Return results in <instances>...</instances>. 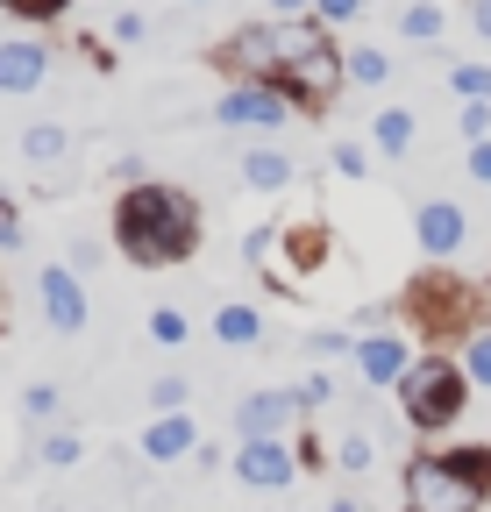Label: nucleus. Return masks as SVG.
I'll list each match as a JSON object with an SVG mask.
<instances>
[{
    "mask_svg": "<svg viewBox=\"0 0 491 512\" xmlns=\"http://www.w3.org/2000/svg\"><path fill=\"white\" fill-rule=\"evenodd\" d=\"M413 235H420L427 256H456V249L470 242V214H463L456 200H427V207L413 214Z\"/></svg>",
    "mask_w": 491,
    "mask_h": 512,
    "instance_id": "nucleus-9",
    "label": "nucleus"
},
{
    "mask_svg": "<svg viewBox=\"0 0 491 512\" xmlns=\"http://www.w3.org/2000/svg\"><path fill=\"white\" fill-rule=\"evenodd\" d=\"M328 399H335V377H328V370H306V384L292 392V406H306V413H314V406H328Z\"/></svg>",
    "mask_w": 491,
    "mask_h": 512,
    "instance_id": "nucleus-26",
    "label": "nucleus"
},
{
    "mask_svg": "<svg viewBox=\"0 0 491 512\" xmlns=\"http://www.w3.org/2000/svg\"><path fill=\"white\" fill-rule=\"evenodd\" d=\"M306 349H314L321 363H328V356H356V335H342V328H321V335H306Z\"/></svg>",
    "mask_w": 491,
    "mask_h": 512,
    "instance_id": "nucleus-28",
    "label": "nucleus"
},
{
    "mask_svg": "<svg viewBox=\"0 0 491 512\" xmlns=\"http://www.w3.org/2000/svg\"><path fill=\"white\" fill-rule=\"evenodd\" d=\"M306 8H314V0H271V15H285V22H299Z\"/></svg>",
    "mask_w": 491,
    "mask_h": 512,
    "instance_id": "nucleus-36",
    "label": "nucleus"
},
{
    "mask_svg": "<svg viewBox=\"0 0 491 512\" xmlns=\"http://www.w3.org/2000/svg\"><path fill=\"white\" fill-rule=\"evenodd\" d=\"M257 335H264V313H257V306L235 299V306L214 313V342H228V349H257Z\"/></svg>",
    "mask_w": 491,
    "mask_h": 512,
    "instance_id": "nucleus-14",
    "label": "nucleus"
},
{
    "mask_svg": "<svg viewBox=\"0 0 491 512\" xmlns=\"http://www.w3.org/2000/svg\"><path fill=\"white\" fill-rule=\"evenodd\" d=\"M491 498V448H427L406 463V512H484Z\"/></svg>",
    "mask_w": 491,
    "mask_h": 512,
    "instance_id": "nucleus-3",
    "label": "nucleus"
},
{
    "mask_svg": "<svg viewBox=\"0 0 491 512\" xmlns=\"http://www.w3.org/2000/svg\"><path fill=\"white\" fill-rule=\"evenodd\" d=\"M214 121L221 128H278V121H292V93L264 86V79H242L214 100Z\"/></svg>",
    "mask_w": 491,
    "mask_h": 512,
    "instance_id": "nucleus-5",
    "label": "nucleus"
},
{
    "mask_svg": "<svg viewBox=\"0 0 491 512\" xmlns=\"http://www.w3.org/2000/svg\"><path fill=\"white\" fill-rule=\"evenodd\" d=\"M50 79V50L36 36H15V43H0V93H36Z\"/></svg>",
    "mask_w": 491,
    "mask_h": 512,
    "instance_id": "nucleus-11",
    "label": "nucleus"
},
{
    "mask_svg": "<svg viewBox=\"0 0 491 512\" xmlns=\"http://www.w3.org/2000/svg\"><path fill=\"white\" fill-rule=\"evenodd\" d=\"M456 363H463V377H470V392H491V328H470Z\"/></svg>",
    "mask_w": 491,
    "mask_h": 512,
    "instance_id": "nucleus-19",
    "label": "nucleus"
},
{
    "mask_svg": "<svg viewBox=\"0 0 491 512\" xmlns=\"http://www.w3.org/2000/svg\"><path fill=\"white\" fill-rule=\"evenodd\" d=\"M442 29H449V15H442V0H413V8L399 15V36H406V43H435Z\"/></svg>",
    "mask_w": 491,
    "mask_h": 512,
    "instance_id": "nucleus-17",
    "label": "nucleus"
},
{
    "mask_svg": "<svg viewBox=\"0 0 491 512\" xmlns=\"http://www.w3.org/2000/svg\"><path fill=\"white\" fill-rule=\"evenodd\" d=\"M79 456H86V448H79V434H50V441H43V463H50V470H72Z\"/></svg>",
    "mask_w": 491,
    "mask_h": 512,
    "instance_id": "nucleus-27",
    "label": "nucleus"
},
{
    "mask_svg": "<svg viewBox=\"0 0 491 512\" xmlns=\"http://www.w3.org/2000/svg\"><path fill=\"white\" fill-rule=\"evenodd\" d=\"M228 72H242V79H264V86H285L292 100H328L349 72H342V50H335V36L321 29V22H285V15H271V22H250V29H235L221 50H214Z\"/></svg>",
    "mask_w": 491,
    "mask_h": 512,
    "instance_id": "nucleus-1",
    "label": "nucleus"
},
{
    "mask_svg": "<svg viewBox=\"0 0 491 512\" xmlns=\"http://www.w3.org/2000/svg\"><path fill=\"white\" fill-rule=\"evenodd\" d=\"M36 299H43V320L57 335H86V285H79V271H65V264H50L43 278H36Z\"/></svg>",
    "mask_w": 491,
    "mask_h": 512,
    "instance_id": "nucleus-6",
    "label": "nucleus"
},
{
    "mask_svg": "<svg viewBox=\"0 0 491 512\" xmlns=\"http://www.w3.org/2000/svg\"><path fill=\"white\" fill-rule=\"evenodd\" d=\"M463 164H470V178H477V185H491V136H484V143H470V157H463Z\"/></svg>",
    "mask_w": 491,
    "mask_h": 512,
    "instance_id": "nucleus-31",
    "label": "nucleus"
},
{
    "mask_svg": "<svg viewBox=\"0 0 491 512\" xmlns=\"http://www.w3.org/2000/svg\"><path fill=\"white\" fill-rule=\"evenodd\" d=\"M0 8H15V15H65L72 0H0Z\"/></svg>",
    "mask_w": 491,
    "mask_h": 512,
    "instance_id": "nucleus-32",
    "label": "nucleus"
},
{
    "mask_svg": "<svg viewBox=\"0 0 491 512\" xmlns=\"http://www.w3.org/2000/svg\"><path fill=\"white\" fill-rule=\"evenodd\" d=\"M378 463V448H371V434H342L335 441V470H349V477H363V470H371Z\"/></svg>",
    "mask_w": 491,
    "mask_h": 512,
    "instance_id": "nucleus-21",
    "label": "nucleus"
},
{
    "mask_svg": "<svg viewBox=\"0 0 491 512\" xmlns=\"http://www.w3.org/2000/svg\"><path fill=\"white\" fill-rule=\"evenodd\" d=\"M193 448H200V434H193L186 413H157V420L143 427V456H150V463H178V456H193Z\"/></svg>",
    "mask_w": 491,
    "mask_h": 512,
    "instance_id": "nucleus-12",
    "label": "nucleus"
},
{
    "mask_svg": "<svg viewBox=\"0 0 491 512\" xmlns=\"http://www.w3.org/2000/svg\"><path fill=\"white\" fill-rule=\"evenodd\" d=\"M456 128H463V143H484L491 136V100H463L456 107Z\"/></svg>",
    "mask_w": 491,
    "mask_h": 512,
    "instance_id": "nucleus-23",
    "label": "nucleus"
},
{
    "mask_svg": "<svg viewBox=\"0 0 491 512\" xmlns=\"http://www.w3.org/2000/svg\"><path fill=\"white\" fill-rule=\"evenodd\" d=\"M242 185H250V192L292 185V157H285V150H250V157H242Z\"/></svg>",
    "mask_w": 491,
    "mask_h": 512,
    "instance_id": "nucleus-15",
    "label": "nucleus"
},
{
    "mask_svg": "<svg viewBox=\"0 0 491 512\" xmlns=\"http://www.w3.org/2000/svg\"><path fill=\"white\" fill-rule=\"evenodd\" d=\"M114 242H121V256H136V264H178V256L200 242L193 200L171 192V185H129L114 200Z\"/></svg>",
    "mask_w": 491,
    "mask_h": 512,
    "instance_id": "nucleus-2",
    "label": "nucleus"
},
{
    "mask_svg": "<svg viewBox=\"0 0 491 512\" xmlns=\"http://www.w3.org/2000/svg\"><path fill=\"white\" fill-rule=\"evenodd\" d=\"M143 36V15H114V43H136Z\"/></svg>",
    "mask_w": 491,
    "mask_h": 512,
    "instance_id": "nucleus-34",
    "label": "nucleus"
},
{
    "mask_svg": "<svg viewBox=\"0 0 491 512\" xmlns=\"http://www.w3.org/2000/svg\"><path fill=\"white\" fill-rule=\"evenodd\" d=\"M193 8H207V0H193Z\"/></svg>",
    "mask_w": 491,
    "mask_h": 512,
    "instance_id": "nucleus-38",
    "label": "nucleus"
},
{
    "mask_svg": "<svg viewBox=\"0 0 491 512\" xmlns=\"http://www.w3.org/2000/svg\"><path fill=\"white\" fill-rule=\"evenodd\" d=\"M65 150H72V136H65L57 121H36V128H22V157H29V164H57Z\"/></svg>",
    "mask_w": 491,
    "mask_h": 512,
    "instance_id": "nucleus-18",
    "label": "nucleus"
},
{
    "mask_svg": "<svg viewBox=\"0 0 491 512\" xmlns=\"http://www.w3.org/2000/svg\"><path fill=\"white\" fill-rule=\"evenodd\" d=\"M363 15V0H314V22L321 29H335V22H356Z\"/></svg>",
    "mask_w": 491,
    "mask_h": 512,
    "instance_id": "nucleus-30",
    "label": "nucleus"
},
{
    "mask_svg": "<svg viewBox=\"0 0 491 512\" xmlns=\"http://www.w3.org/2000/svg\"><path fill=\"white\" fill-rule=\"evenodd\" d=\"M235 477L257 484V491H285V484L299 477L292 441H242V448H235Z\"/></svg>",
    "mask_w": 491,
    "mask_h": 512,
    "instance_id": "nucleus-8",
    "label": "nucleus"
},
{
    "mask_svg": "<svg viewBox=\"0 0 491 512\" xmlns=\"http://www.w3.org/2000/svg\"><path fill=\"white\" fill-rule=\"evenodd\" d=\"M470 29H477V36L491 43V0H470Z\"/></svg>",
    "mask_w": 491,
    "mask_h": 512,
    "instance_id": "nucleus-35",
    "label": "nucleus"
},
{
    "mask_svg": "<svg viewBox=\"0 0 491 512\" xmlns=\"http://www.w3.org/2000/svg\"><path fill=\"white\" fill-rule=\"evenodd\" d=\"M342 72H349V86H385L392 79V57L371 50V43H356V50H342Z\"/></svg>",
    "mask_w": 491,
    "mask_h": 512,
    "instance_id": "nucleus-16",
    "label": "nucleus"
},
{
    "mask_svg": "<svg viewBox=\"0 0 491 512\" xmlns=\"http://www.w3.org/2000/svg\"><path fill=\"white\" fill-rule=\"evenodd\" d=\"M57 406H65L57 384H29V392H22V413H29V420H57Z\"/></svg>",
    "mask_w": 491,
    "mask_h": 512,
    "instance_id": "nucleus-25",
    "label": "nucleus"
},
{
    "mask_svg": "<svg viewBox=\"0 0 491 512\" xmlns=\"http://www.w3.org/2000/svg\"><path fill=\"white\" fill-rule=\"evenodd\" d=\"M335 171L342 178H371V150H363V143H335Z\"/></svg>",
    "mask_w": 491,
    "mask_h": 512,
    "instance_id": "nucleus-29",
    "label": "nucleus"
},
{
    "mask_svg": "<svg viewBox=\"0 0 491 512\" xmlns=\"http://www.w3.org/2000/svg\"><path fill=\"white\" fill-rule=\"evenodd\" d=\"M0 249H22V228H15V214H8V200H0Z\"/></svg>",
    "mask_w": 491,
    "mask_h": 512,
    "instance_id": "nucleus-33",
    "label": "nucleus"
},
{
    "mask_svg": "<svg viewBox=\"0 0 491 512\" xmlns=\"http://www.w3.org/2000/svg\"><path fill=\"white\" fill-rule=\"evenodd\" d=\"M392 392H399L406 427L442 434V427H456L463 406H470V377H463V363H449V356H413V370L392 384Z\"/></svg>",
    "mask_w": 491,
    "mask_h": 512,
    "instance_id": "nucleus-4",
    "label": "nucleus"
},
{
    "mask_svg": "<svg viewBox=\"0 0 491 512\" xmlns=\"http://www.w3.org/2000/svg\"><path fill=\"white\" fill-rule=\"evenodd\" d=\"M413 136H420L413 107H378V114H371V150H385V157H406V150H413Z\"/></svg>",
    "mask_w": 491,
    "mask_h": 512,
    "instance_id": "nucleus-13",
    "label": "nucleus"
},
{
    "mask_svg": "<svg viewBox=\"0 0 491 512\" xmlns=\"http://www.w3.org/2000/svg\"><path fill=\"white\" fill-rule=\"evenodd\" d=\"M356 370H363V384H399L406 370H413V342L399 335V328H371V335H356Z\"/></svg>",
    "mask_w": 491,
    "mask_h": 512,
    "instance_id": "nucleus-7",
    "label": "nucleus"
},
{
    "mask_svg": "<svg viewBox=\"0 0 491 512\" xmlns=\"http://www.w3.org/2000/svg\"><path fill=\"white\" fill-rule=\"evenodd\" d=\"M292 392H250L235 406V434L242 441H285V427H292Z\"/></svg>",
    "mask_w": 491,
    "mask_h": 512,
    "instance_id": "nucleus-10",
    "label": "nucleus"
},
{
    "mask_svg": "<svg viewBox=\"0 0 491 512\" xmlns=\"http://www.w3.org/2000/svg\"><path fill=\"white\" fill-rule=\"evenodd\" d=\"M328 512H363V505H356V498L342 491V498H328Z\"/></svg>",
    "mask_w": 491,
    "mask_h": 512,
    "instance_id": "nucleus-37",
    "label": "nucleus"
},
{
    "mask_svg": "<svg viewBox=\"0 0 491 512\" xmlns=\"http://www.w3.org/2000/svg\"><path fill=\"white\" fill-rule=\"evenodd\" d=\"M150 342L178 349V342H186V313H178V306H157V313H150Z\"/></svg>",
    "mask_w": 491,
    "mask_h": 512,
    "instance_id": "nucleus-24",
    "label": "nucleus"
},
{
    "mask_svg": "<svg viewBox=\"0 0 491 512\" xmlns=\"http://www.w3.org/2000/svg\"><path fill=\"white\" fill-rule=\"evenodd\" d=\"M186 399H193L186 377H157V384H150V406H157V413H186Z\"/></svg>",
    "mask_w": 491,
    "mask_h": 512,
    "instance_id": "nucleus-22",
    "label": "nucleus"
},
{
    "mask_svg": "<svg viewBox=\"0 0 491 512\" xmlns=\"http://www.w3.org/2000/svg\"><path fill=\"white\" fill-rule=\"evenodd\" d=\"M449 93L456 100H491V64H449Z\"/></svg>",
    "mask_w": 491,
    "mask_h": 512,
    "instance_id": "nucleus-20",
    "label": "nucleus"
}]
</instances>
